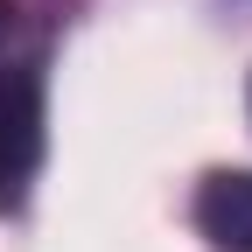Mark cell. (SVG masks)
<instances>
[{
	"instance_id": "6da1fadb",
	"label": "cell",
	"mask_w": 252,
	"mask_h": 252,
	"mask_svg": "<svg viewBox=\"0 0 252 252\" xmlns=\"http://www.w3.org/2000/svg\"><path fill=\"white\" fill-rule=\"evenodd\" d=\"M42 168V56L0 63V217L21 210Z\"/></svg>"
},
{
	"instance_id": "7a4b0ae2",
	"label": "cell",
	"mask_w": 252,
	"mask_h": 252,
	"mask_svg": "<svg viewBox=\"0 0 252 252\" xmlns=\"http://www.w3.org/2000/svg\"><path fill=\"white\" fill-rule=\"evenodd\" d=\"M189 217L210 252H252V168H210L196 182Z\"/></svg>"
},
{
	"instance_id": "3957f363",
	"label": "cell",
	"mask_w": 252,
	"mask_h": 252,
	"mask_svg": "<svg viewBox=\"0 0 252 252\" xmlns=\"http://www.w3.org/2000/svg\"><path fill=\"white\" fill-rule=\"evenodd\" d=\"M28 56H35V42L21 35V7L0 0V63H28Z\"/></svg>"
}]
</instances>
